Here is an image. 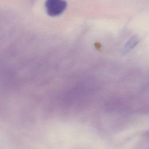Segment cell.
<instances>
[{"label":"cell","mask_w":149,"mask_h":149,"mask_svg":"<svg viewBox=\"0 0 149 149\" xmlns=\"http://www.w3.org/2000/svg\"><path fill=\"white\" fill-rule=\"evenodd\" d=\"M137 41H136L134 38H133L132 40H130V41L128 42L127 44H126L125 48V51L129 50L130 48H133L136 45V43H137Z\"/></svg>","instance_id":"cell-2"},{"label":"cell","mask_w":149,"mask_h":149,"mask_svg":"<svg viewBox=\"0 0 149 149\" xmlns=\"http://www.w3.org/2000/svg\"><path fill=\"white\" fill-rule=\"evenodd\" d=\"M45 5L47 13L49 16H56L65 10L67 3L64 0H47Z\"/></svg>","instance_id":"cell-1"}]
</instances>
